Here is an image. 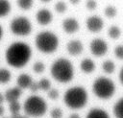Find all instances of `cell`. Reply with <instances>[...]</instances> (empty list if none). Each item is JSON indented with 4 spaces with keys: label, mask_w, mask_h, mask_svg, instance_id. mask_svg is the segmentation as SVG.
Instances as JSON below:
<instances>
[{
    "label": "cell",
    "mask_w": 123,
    "mask_h": 118,
    "mask_svg": "<svg viewBox=\"0 0 123 118\" xmlns=\"http://www.w3.org/2000/svg\"><path fill=\"white\" fill-rule=\"evenodd\" d=\"M32 49L31 47L22 41H16L12 43L6 50L5 59L7 63L13 68L24 67L31 59Z\"/></svg>",
    "instance_id": "obj_1"
},
{
    "label": "cell",
    "mask_w": 123,
    "mask_h": 118,
    "mask_svg": "<svg viewBox=\"0 0 123 118\" xmlns=\"http://www.w3.org/2000/svg\"><path fill=\"white\" fill-rule=\"evenodd\" d=\"M51 75L60 83L70 82L74 76V68L71 61L66 59H58L51 66Z\"/></svg>",
    "instance_id": "obj_2"
},
{
    "label": "cell",
    "mask_w": 123,
    "mask_h": 118,
    "mask_svg": "<svg viewBox=\"0 0 123 118\" xmlns=\"http://www.w3.org/2000/svg\"><path fill=\"white\" fill-rule=\"evenodd\" d=\"M65 105L73 109H79L86 106L87 102V92L81 86H74L66 90L63 96Z\"/></svg>",
    "instance_id": "obj_3"
},
{
    "label": "cell",
    "mask_w": 123,
    "mask_h": 118,
    "mask_svg": "<svg viewBox=\"0 0 123 118\" xmlns=\"http://www.w3.org/2000/svg\"><path fill=\"white\" fill-rule=\"evenodd\" d=\"M35 43L38 51L50 54L57 50L59 46V38L54 33L50 31H43L37 35Z\"/></svg>",
    "instance_id": "obj_4"
},
{
    "label": "cell",
    "mask_w": 123,
    "mask_h": 118,
    "mask_svg": "<svg viewBox=\"0 0 123 118\" xmlns=\"http://www.w3.org/2000/svg\"><path fill=\"white\" fill-rule=\"evenodd\" d=\"M24 113L28 117H40L45 114L47 110V104L45 100L37 95L28 97L23 104Z\"/></svg>",
    "instance_id": "obj_5"
},
{
    "label": "cell",
    "mask_w": 123,
    "mask_h": 118,
    "mask_svg": "<svg viewBox=\"0 0 123 118\" xmlns=\"http://www.w3.org/2000/svg\"><path fill=\"white\" fill-rule=\"evenodd\" d=\"M92 88L94 94L100 99H109L115 91V85L113 82L107 77L97 78L93 83Z\"/></svg>",
    "instance_id": "obj_6"
},
{
    "label": "cell",
    "mask_w": 123,
    "mask_h": 118,
    "mask_svg": "<svg viewBox=\"0 0 123 118\" xmlns=\"http://www.w3.org/2000/svg\"><path fill=\"white\" fill-rule=\"evenodd\" d=\"M11 32L18 36H26L32 32V23L25 16H17L10 23Z\"/></svg>",
    "instance_id": "obj_7"
},
{
    "label": "cell",
    "mask_w": 123,
    "mask_h": 118,
    "mask_svg": "<svg viewBox=\"0 0 123 118\" xmlns=\"http://www.w3.org/2000/svg\"><path fill=\"white\" fill-rule=\"evenodd\" d=\"M89 48H90V52L95 57H101V56H104L107 53L108 44L102 38H95L90 42Z\"/></svg>",
    "instance_id": "obj_8"
},
{
    "label": "cell",
    "mask_w": 123,
    "mask_h": 118,
    "mask_svg": "<svg viewBox=\"0 0 123 118\" xmlns=\"http://www.w3.org/2000/svg\"><path fill=\"white\" fill-rule=\"evenodd\" d=\"M104 22L103 19L97 15L89 16L86 20V27L87 29L92 33H97L103 29Z\"/></svg>",
    "instance_id": "obj_9"
},
{
    "label": "cell",
    "mask_w": 123,
    "mask_h": 118,
    "mask_svg": "<svg viewBox=\"0 0 123 118\" xmlns=\"http://www.w3.org/2000/svg\"><path fill=\"white\" fill-rule=\"evenodd\" d=\"M21 94H22V89H20L18 86L11 87V88L7 89L6 92L4 93V99L8 103L18 101L19 98L21 97Z\"/></svg>",
    "instance_id": "obj_10"
},
{
    "label": "cell",
    "mask_w": 123,
    "mask_h": 118,
    "mask_svg": "<svg viewBox=\"0 0 123 118\" xmlns=\"http://www.w3.org/2000/svg\"><path fill=\"white\" fill-rule=\"evenodd\" d=\"M52 13L47 9H41L39 10L36 14V19L40 25H48L52 21Z\"/></svg>",
    "instance_id": "obj_11"
},
{
    "label": "cell",
    "mask_w": 123,
    "mask_h": 118,
    "mask_svg": "<svg viewBox=\"0 0 123 118\" xmlns=\"http://www.w3.org/2000/svg\"><path fill=\"white\" fill-rule=\"evenodd\" d=\"M66 49H67V52L70 55H72V56H78L83 51V44H82V42L80 40L74 39V40H71V41H69L67 43Z\"/></svg>",
    "instance_id": "obj_12"
},
{
    "label": "cell",
    "mask_w": 123,
    "mask_h": 118,
    "mask_svg": "<svg viewBox=\"0 0 123 118\" xmlns=\"http://www.w3.org/2000/svg\"><path fill=\"white\" fill-rule=\"evenodd\" d=\"M34 81H33V79H32V77L29 75V74H26V73H23V74H20L18 77H17V79H16V83H17V85L16 86H18L20 89H29V87L31 86V84H32V83H33Z\"/></svg>",
    "instance_id": "obj_13"
},
{
    "label": "cell",
    "mask_w": 123,
    "mask_h": 118,
    "mask_svg": "<svg viewBox=\"0 0 123 118\" xmlns=\"http://www.w3.org/2000/svg\"><path fill=\"white\" fill-rule=\"evenodd\" d=\"M62 28L66 33L73 34L79 30L80 25H79V22L75 18H66L62 22Z\"/></svg>",
    "instance_id": "obj_14"
},
{
    "label": "cell",
    "mask_w": 123,
    "mask_h": 118,
    "mask_svg": "<svg viewBox=\"0 0 123 118\" xmlns=\"http://www.w3.org/2000/svg\"><path fill=\"white\" fill-rule=\"evenodd\" d=\"M80 67H81V70L84 73L89 74V73H91V72L94 71V69H95V63L90 59H83L81 61Z\"/></svg>",
    "instance_id": "obj_15"
},
{
    "label": "cell",
    "mask_w": 123,
    "mask_h": 118,
    "mask_svg": "<svg viewBox=\"0 0 123 118\" xmlns=\"http://www.w3.org/2000/svg\"><path fill=\"white\" fill-rule=\"evenodd\" d=\"M86 118H110V116L102 108H93L87 113Z\"/></svg>",
    "instance_id": "obj_16"
},
{
    "label": "cell",
    "mask_w": 123,
    "mask_h": 118,
    "mask_svg": "<svg viewBox=\"0 0 123 118\" xmlns=\"http://www.w3.org/2000/svg\"><path fill=\"white\" fill-rule=\"evenodd\" d=\"M12 79L11 71L7 68H0V84H6L8 83Z\"/></svg>",
    "instance_id": "obj_17"
},
{
    "label": "cell",
    "mask_w": 123,
    "mask_h": 118,
    "mask_svg": "<svg viewBox=\"0 0 123 118\" xmlns=\"http://www.w3.org/2000/svg\"><path fill=\"white\" fill-rule=\"evenodd\" d=\"M11 12V4L9 0H0V18L7 16Z\"/></svg>",
    "instance_id": "obj_18"
},
{
    "label": "cell",
    "mask_w": 123,
    "mask_h": 118,
    "mask_svg": "<svg viewBox=\"0 0 123 118\" xmlns=\"http://www.w3.org/2000/svg\"><path fill=\"white\" fill-rule=\"evenodd\" d=\"M113 113L116 118H123V98L119 99L114 105Z\"/></svg>",
    "instance_id": "obj_19"
},
{
    "label": "cell",
    "mask_w": 123,
    "mask_h": 118,
    "mask_svg": "<svg viewBox=\"0 0 123 118\" xmlns=\"http://www.w3.org/2000/svg\"><path fill=\"white\" fill-rule=\"evenodd\" d=\"M37 86H38V90L48 91L51 88V83L46 78H42L41 80H39L38 82H37Z\"/></svg>",
    "instance_id": "obj_20"
},
{
    "label": "cell",
    "mask_w": 123,
    "mask_h": 118,
    "mask_svg": "<svg viewBox=\"0 0 123 118\" xmlns=\"http://www.w3.org/2000/svg\"><path fill=\"white\" fill-rule=\"evenodd\" d=\"M17 6L23 10V11H28L33 7L34 0H16Z\"/></svg>",
    "instance_id": "obj_21"
},
{
    "label": "cell",
    "mask_w": 123,
    "mask_h": 118,
    "mask_svg": "<svg viewBox=\"0 0 123 118\" xmlns=\"http://www.w3.org/2000/svg\"><path fill=\"white\" fill-rule=\"evenodd\" d=\"M102 68H103L104 72H106L108 74H111L115 70V64H114V62L112 60H105L103 62Z\"/></svg>",
    "instance_id": "obj_22"
},
{
    "label": "cell",
    "mask_w": 123,
    "mask_h": 118,
    "mask_svg": "<svg viewBox=\"0 0 123 118\" xmlns=\"http://www.w3.org/2000/svg\"><path fill=\"white\" fill-rule=\"evenodd\" d=\"M9 110L11 112V114H16L19 113L21 110V105L18 101H14V102H11L9 103Z\"/></svg>",
    "instance_id": "obj_23"
},
{
    "label": "cell",
    "mask_w": 123,
    "mask_h": 118,
    "mask_svg": "<svg viewBox=\"0 0 123 118\" xmlns=\"http://www.w3.org/2000/svg\"><path fill=\"white\" fill-rule=\"evenodd\" d=\"M108 34H109L110 37H111V38H118L121 35V31L117 26H111L109 29Z\"/></svg>",
    "instance_id": "obj_24"
},
{
    "label": "cell",
    "mask_w": 123,
    "mask_h": 118,
    "mask_svg": "<svg viewBox=\"0 0 123 118\" xmlns=\"http://www.w3.org/2000/svg\"><path fill=\"white\" fill-rule=\"evenodd\" d=\"M44 69H45V65H44V63H43L42 61H37V62H35L34 65H33V70H34V72L37 73V74H41V73H43Z\"/></svg>",
    "instance_id": "obj_25"
},
{
    "label": "cell",
    "mask_w": 123,
    "mask_h": 118,
    "mask_svg": "<svg viewBox=\"0 0 123 118\" xmlns=\"http://www.w3.org/2000/svg\"><path fill=\"white\" fill-rule=\"evenodd\" d=\"M116 13H117V10H116L115 7H113V6H108V7H106V9H105V14L109 18L114 17L116 15Z\"/></svg>",
    "instance_id": "obj_26"
},
{
    "label": "cell",
    "mask_w": 123,
    "mask_h": 118,
    "mask_svg": "<svg viewBox=\"0 0 123 118\" xmlns=\"http://www.w3.org/2000/svg\"><path fill=\"white\" fill-rule=\"evenodd\" d=\"M55 10L59 13H63L66 11V4L63 1H59L55 5Z\"/></svg>",
    "instance_id": "obj_27"
},
{
    "label": "cell",
    "mask_w": 123,
    "mask_h": 118,
    "mask_svg": "<svg viewBox=\"0 0 123 118\" xmlns=\"http://www.w3.org/2000/svg\"><path fill=\"white\" fill-rule=\"evenodd\" d=\"M115 57L119 59H123V45H118L114 48Z\"/></svg>",
    "instance_id": "obj_28"
},
{
    "label": "cell",
    "mask_w": 123,
    "mask_h": 118,
    "mask_svg": "<svg viewBox=\"0 0 123 118\" xmlns=\"http://www.w3.org/2000/svg\"><path fill=\"white\" fill-rule=\"evenodd\" d=\"M62 111L60 108H54L51 111V117L52 118H62Z\"/></svg>",
    "instance_id": "obj_29"
},
{
    "label": "cell",
    "mask_w": 123,
    "mask_h": 118,
    "mask_svg": "<svg viewBox=\"0 0 123 118\" xmlns=\"http://www.w3.org/2000/svg\"><path fill=\"white\" fill-rule=\"evenodd\" d=\"M48 97L50 98V99H52V100H56L58 97H59V91L57 90V89H49L48 90Z\"/></svg>",
    "instance_id": "obj_30"
},
{
    "label": "cell",
    "mask_w": 123,
    "mask_h": 118,
    "mask_svg": "<svg viewBox=\"0 0 123 118\" xmlns=\"http://www.w3.org/2000/svg\"><path fill=\"white\" fill-rule=\"evenodd\" d=\"M86 6V8L88 10H94L96 8V6H97V3H96L95 0H87Z\"/></svg>",
    "instance_id": "obj_31"
},
{
    "label": "cell",
    "mask_w": 123,
    "mask_h": 118,
    "mask_svg": "<svg viewBox=\"0 0 123 118\" xmlns=\"http://www.w3.org/2000/svg\"><path fill=\"white\" fill-rule=\"evenodd\" d=\"M11 118H29L26 114H21L20 112L19 113H16V114H11Z\"/></svg>",
    "instance_id": "obj_32"
},
{
    "label": "cell",
    "mask_w": 123,
    "mask_h": 118,
    "mask_svg": "<svg viewBox=\"0 0 123 118\" xmlns=\"http://www.w3.org/2000/svg\"><path fill=\"white\" fill-rule=\"evenodd\" d=\"M119 80H120V83L123 84V67L121 68L120 73H119Z\"/></svg>",
    "instance_id": "obj_33"
},
{
    "label": "cell",
    "mask_w": 123,
    "mask_h": 118,
    "mask_svg": "<svg viewBox=\"0 0 123 118\" xmlns=\"http://www.w3.org/2000/svg\"><path fill=\"white\" fill-rule=\"evenodd\" d=\"M5 113V107L3 106V105H0V117H2Z\"/></svg>",
    "instance_id": "obj_34"
},
{
    "label": "cell",
    "mask_w": 123,
    "mask_h": 118,
    "mask_svg": "<svg viewBox=\"0 0 123 118\" xmlns=\"http://www.w3.org/2000/svg\"><path fill=\"white\" fill-rule=\"evenodd\" d=\"M4 101H5V99H4V94L0 93V105H3Z\"/></svg>",
    "instance_id": "obj_35"
},
{
    "label": "cell",
    "mask_w": 123,
    "mask_h": 118,
    "mask_svg": "<svg viewBox=\"0 0 123 118\" xmlns=\"http://www.w3.org/2000/svg\"><path fill=\"white\" fill-rule=\"evenodd\" d=\"M69 118H81L80 117V115L79 114H77V113H73V114H71L70 115V117Z\"/></svg>",
    "instance_id": "obj_36"
},
{
    "label": "cell",
    "mask_w": 123,
    "mask_h": 118,
    "mask_svg": "<svg viewBox=\"0 0 123 118\" xmlns=\"http://www.w3.org/2000/svg\"><path fill=\"white\" fill-rule=\"evenodd\" d=\"M69 1H70V3H71V4H73V5L78 4V3L80 2V0H69Z\"/></svg>",
    "instance_id": "obj_37"
},
{
    "label": "cell",
    "mask_w": 123,
    "mask_h": 118,
    "mask_svg": "<svg viewBox=\"0 0 123 118\" xmlns=\"http://www.w3.org/2000/svg\"><path fill=\"white\" fill-rule=\"evenodd\" d=\"M2 36H3V29H2V26L0 25V40L2 39Z\"/></svg>",
    "instance_id": "obj_38"
},
{
    "label": "cell",
    "mask_w": 123,
    "mask_h": 118,
    "mask_svg": "<svg viewBox=\"0 0 123 118\" xmlns=\"http://www.w3.org/2000/svg\"><path fill=\"white\" fill-rule=\"evenodd\" d=\"M40 1H42V2H44V3H47V2H49V1H51V0H40Z\"/></svg>",
    "instance_id": "obj_39"
},
{
    "label": "cell",
    "mask_w": 123,
    "mask_h": 118,
    "mask_svg": "<svg viewBox=\"0 0 123 118\" xmlns=\"http://www.w3.org/2000/svg\"><path fill=\"white\" fill-rule=\"evenodd\" d=\"M0 118H11V116L9 117V116H4V115H3V116H2V117H0Z\"/></svg>",
    "instance_id": "obj_40"
}]
</instances>
